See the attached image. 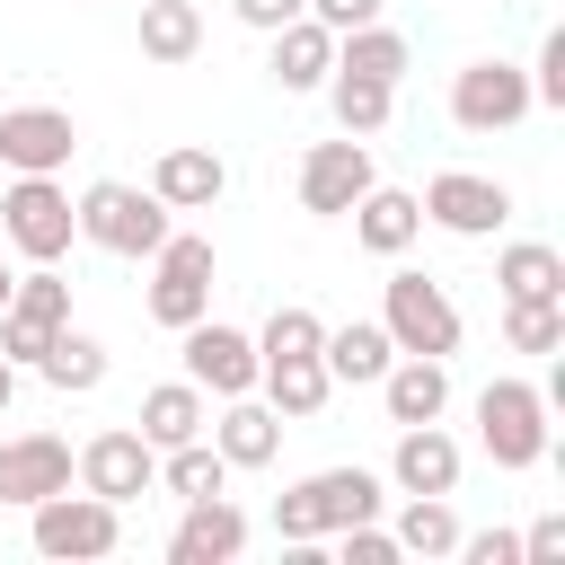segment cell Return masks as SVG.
Returning a JSON list of instances; mask_svg holds the SVG:
<instances>
[{
    "label": "cell",
    "instance_id": "cell-25",
    "mask_svg": "<svg viewBox=\"0 0 565 565\" xmlns=\"http://www.w3.org/2000/svg\"><path fill=\"white\" fill-rule=\"evenodd\" d=\"M256 388H265V406H274L282 424H309V415L335 397V380H327V362H318V353H300V362H265V371H256Z\"/></svg>",
    "mask_w": 565,
    "mask_h": 565
},
{
    "label": "cell",
    "instance_id": "cell-38",
    "mask_svg": "<svg viewBox=\"0 0 565 565\" xmlns=\"http://www.w3.org/2000/svg\"><path fill=\"white\" fill-rule=\"evenodd\" d=\"M230 18H238V26H256V35H274V26L309 18V0H230Z\"/></svg>",
    "mask_w": 565,
    "mask_h": 565
},
{
    "label": "cell",
    "instance_id": "cell-24",
    "mask_svg": "<svg viewBox=\"0 0 565 565\" xmlns=\"http://www.w3.org/2000/svg\"><path fill=\"white\" fill-rule=\"evenodd\" d=\"M494 291L503 300H565V256L547 238H512L494 256Z\"/></svg>",
    "mask_w": 565,
    "mask_h": 565
},
{
    "label": "cell",
    "instance_id": "cell-43",
    "mask_svg": "<svg viewBox=\"0 0 565 565\" xmlns=\"http://www.w3.org/2000/svg\"><path fill=\"white\" fill-rule=\"evenodd\" d=\"M9 282H18V274H9V265H0V309H9Z\"/></svg>",
    "mask_w": 565,
    "mask_h": 565
},
{
    "label": "cell",
    "instance_id": "cell-31",
    "mask_svg": "<svg viewBox=\"0 0 565 565\" xmlns=\"http://www.w3.org/2000/svg\"><path fill=\"white\" fill-rule=\"evenodd\" d=\"M327 106H335V124H344L353 141H371V132L397 115V88H388V79H362V71H327Z\"/></svg>",
    "mask_w": 565,
    "mask_h": 565
},
{
    "label": "cell",
    "instance_id": "cell-23",
    "mask_svg": "<svg viewBox=\"0 0 565 565\" xmlns=\"http://www.w3.org/2000/svg\"><path fill=\"white\" fill-rule=\"evenodd\" d=\"M203 424H212V406H203V388H194V380H159V388H141L132 433H141L150 450H177V441H194Z\"/></svg>",
    "mask_w": 565,
    "mask_h": 565
},
{
    "label": "cell",
    "instance_id": "cell-35",
    "mask_svg": "<svg viewBox=\"0 0 565 565\" xmlns=\"http://www.w3.org/2000/svg\"><path fill=\"white\" fill-rule=\"evenodd\" d=\"M44 344H53V327H44V318H26V309H0V362L35 371V362H44Z\"/></svg>",
    "mask_w": 565,
    "mask_h": 565
},
{
    "label": "cell",
    "instance_id": "cell-30",
    "mask_svg": "<svg viewBox=\"0 0 565 565\" xmlns=\"http://www.w3.org/2000/svg\"><path fill=\"white\" fill-rule=\"evenodd\" d=\"M406 62H415V44H406L397 26H380V18L335 35V71H362V79H388V88H397V79H406Z\"/></svg>",
    "mask_w": 565,
    "mask_h": 565
},
{
    "label": "cell",
    "instance_id": "cell-37",
    "mask_svg": "<svg viewBox=\"0 0 565 565\" xmlns=\"http://www.w3.org/2000/svg\"><path fill=\"white\" fill-rule=\"evenodd\" d=\"M335 547H344V565H397V539H388L380 521H344Z\"/></svg>",
    "mask_w": 565,
    "mask_h": 565
},
{
    "label": "cell",
    "instance_id": "cell-16",
    "mask_svg": "<svg viewBox=\"0 0 565 565\" xmlns=\"http://www.w3.org/2000/svg\"><path fill=\"white\" fill-rule=\"evenodd\" d=\"M459 441L441 424H397V450H388V486L397 494H459Z\"/></svg>",
    "mask_w": 565,
    "mask_h": 565
},
{
    "label": "cell",
    "instance_id": "cell-3",
    "mask_svg": "<svg viewBox=\"0 0 565 565\" xmlns=\"http://www.w3.org/2000/svg\"><path fill=\"white\" fill-rule=\"evenodd\" d=\"M380 327H388L397 353H441V362H450L459 335H468V327H459V300H450L433 274H415V265H397V274L380 282Z\"/></svg>",
    "mask_w": 565,
    "mask_h": 565
},
{
    "label": "cell",
    "instance_id": "cell-5",
    "mask_svg": "<svg viewBox=\"0 0 565 565\" xmlns=\"http://www.w3.org/2000/svg\"><path fill=\"white\" fill-rule=\"evenodd\" d=\"M35 512V556H53V565H88V556H115L124 547V503H106V494H44V503H26Z\"/></svg>",
    "mask_w": 565,
    "mask_h": 565
},
{
    "label": "cell",
    "instance_id": "cell-8",
    "mask_svg": "<svg viewBox=\"0 0 565 565\" xmlns=\"http://www.w3.org/2000/svg\"><path fill=\"white\" fill-rule=\"evenodd\" d=\"M415 203H424V221L450 230V238H494V230L512 221V185H503V177H477V168H441Z\"/></svg>",
    "mask_w": 565,
    "mask_h": 565
},
{
    "label": "cell",
    "instance_id": "cell-17",
    "mask_svg": "<svg viewBox=\"0 0 565 565\" xmlns=\"http://www.w3.org/2000/svg\"><path fill=\"white\" fill-rule=\"evenodd\" d=\"M71 486V441L62 433H18V441H0V503H44V494H62Z\"/></svg>",
    "mask_w": 565,
    "mask_h": 565
},
{
    "label": "cell",
    "instance_id": "cell-28",
    "mask_svg": "<svg viewBox=\"0 0 565 565\" xmlns=\"http://www.w3.org/2000/svg\"><path fill=\"white\" fill-rule=\"evenodd\" d=\"M388 539H397V556H459V512H450V494H406L397 521H388Z\"/></svg>",
    "mask_w": 565,
    "mask_h": 565
},
{
    "label": "cell",
    "instance_id": "cell-19",
    "mask_svg": "<svg viewBox=\"0 0 565 565\" xmlns=\"http://www.w3.org/2000/svg\"><path fill=\"white\" fill-rule=\"evenodd\" d=\"M265 71H274V88H282V97H318V88H327V71H335V35H327L318 18H291V26H274Z\"/></svg>",
    "mask_w": 565,
    "mask_h": 565
},
{
    "label": "cell",
    "instance_id": "cell-2",
    "mask_svg": "<svg viewBox=\"0 0 565 565\" xmlns=\"http://www.w3.org/2000/svg\"><path fill=\"white\" fill-rule=\"evenodd\" d=\"M71 221H79V238L88 247H106V256H150L177 221H168V203L150 194V185H124V177H97V185H79L71 194Z\"/></svg>",
    "mask_w": 565,
    "mask_h": 565
},
{
    "label": "cell",
    "instance_id": "cell-14",
    "mask_svg": "<svg viewBox=\"0 0 565 565\" xmlns=\"http://www.w3.org/2000/svg\"><path fill=\"white\" fill-rule=\"evenodd\" d=\"M230 556H247V512L230 494L185 503L177 530H168V565H230Z\"/></svg>",
    "mask_w": 565,
    "mask_h": 565
},
{
    "label": "cell",
    "instance_id": "cell-42",
    "mask_svg": "<svg viewBox=\"0 0 565 565\" xmlns=\"http://www.w3.org/2000/svg\"><path fill=\"white\" fill-rule=\"evenodd\" d=\"M9 397H18V362H0V415H9Z\"/></svg>",
    "mask_w": 565,
    "mask_h": 565
},
{
    "label": "cell",
    "instance_id": "cell-32",
    "mask_svg": "<svg viewBox=\"0 0 565 565\" xmlns=\"http://www.w3.org/2000/svg\"><path fill=\"white\" fill-rule=\"evenodd\" d=\"M318 344H327V318L300 309V300H282V309L256 327V371H265V362H300V353H318Z\"/></svg>",
    "mask_w": 565,
    "mask_h": 565
},
{
    "label": "cell",
    "instance_id": "cell-41",
    "mask_svg": "<svg viewBox=\"0 0 565 565\" xmlns=\"http://www.w3.org/2000/svg\"><path fill=\"white\" fill-rule=\"evenodd\" d=\"M380 9H388V0H309V18H318L327 35H344V26H371Z\"/></svg>",
    "mask_w": 565,
    "mask_h": 565
},
{
    "label": "cell",
    "instance_id": "cell-18",
    "mask_svg": "<svg viewBox=\"0 0 565 565\" xmlns=\"http://www.w3.org/2000/svg\"><path fill=\"white\" fill-rule=\"evenodd\" d=\"M371 388H380L388 424H441V406H450V362H441V353H397Z\"/></svg>",
    "mask_w": 565,
    "mask_h": 565
},
{
    "label": "cell",
    "instance_id": "cell-6",
    "mask_svg": "<svg viewBox=\"0 0 565 565\" xmlns=\"http://www.w3.org/2000/svg\"><path fill=\"white\" fill-rule=\"evenodd\" d=\"M0 238H9L26 265H62L71 238H79L71 185H62V177H9V194H0Z\"/></svg>",
    "mask_w": 565,
    "mask_h": 565
},
{
    "label": "cell",
    "instance_id": "cell-7",
    "mask_svg": "<svg viewBox=\"0 0 565 565\" xmlns=\"http://www.w3.org/2000/svg\"><path fill=\"white\" fill-rule=\"evenodd\" d=\"M212 274H221V256H212V238H194V230H168L159 247H150V318L177 335V327H194L203 309H212Z\"/></svg>",
    "mask_w": 565,
    "mask_h": 565
},
{
    "label": "cell",
    "instance_id": "cell-39",
    "mask_svg": "<svg viewBox=\"0 0 565 565\" xmlns=\"http://www.w3.org/2000/svg\"><path fill=\"white\" fill-rule=\"evenodd\" d=\"M556 556H565V512H547V521L521 530V565H556Z\"/></svg>",
    "mask_w": 565,
    "mask_h": 565
},
{
    "label": "cell",
    "instance_id": "cell-1",
    "mask_svg": "<svg viewBox=\"0 0 565 565\" xmlns=\"http://www.w3.org/2000/svg\"><path fill=\"white\" fill-rule=\"evenodd\" d=\"M380 512H388V486H380L371 468H318V477H300V486L274 494L282 547H318V539H335L344 521H380Z\"/></svg>",
    "mask_w": 565,
    "mask_h": 565
},
{
    "label": "cell",
    "instance_id": "cell-22",
    "mask_svg": "<svg viewBox=\"0 0 565 565\" xmlns=\"http://www.w3.org/2000/svg\"><path fill=\"white\" fill-rule=\"evenodd\" d=\"M318 362H327V380H335V388H371V380L397 362V344H388V327H380V318H344V327H327Z\"/></svg>",
    "mask_w": 565,
    "mask_h": 565
},
{
    "label": "cell",
    "instance_id": "cell-12",
    "mask_svg": "<svg viewBox=\"0 0 565 565\" xmlns=\"http://www.w3.org/2000/svg\"><path fill=\"white\" fill-rule=\"evenodd\" d=\"M71 477H79L88 494H106V503H141V494L159 486V450H150L132 424H115V433H97V441L71 450Z\"/></svg>",
    "mask_w": 565,
    "mask_h": 565
},
{
    "label": "cell",
    "instance_id": "cell-40",
    "mask_svg": "<svg viewBox=\"0 0 565 565\" xmlns=\"http://www.w3.org/2000/svg\"><path fill=\"white\" fill-rule=\"evenodd\" d=\"M459 556H468V565H521V539H512V530H477V539L459 530Z\"/></svg>",
    "mask_w": 565,
    "mask_h": 565
},
{
    "label": "cell",
    "instance_id": "cell-10",
    "mask_svg": "<svg viewBox=\"0 0 565 565\" xmlns=\"http://www.w3.org/2000/svg\"><path fill=\"white\" fill-rule=\"evenodd\" d=\"M380 185V168H371V141H309V159H300V212H318V221H344L362 194Z\"/></svg>",
    "mask_w": 565,
    "mask_h": 565
},
{
    "label": "cell",
    "instance_id": "cell-21",
    "mask_svg": "<svg viewBox=\"0 0 565 565\" xmlns=\"http://www.w3.org/2000/svg\"><path fill=\"white\" fill-rule=\"evenodd\" d=\"M344 221H353V238H362L371 256H406V247L424 238V203H415L406 185H371Z\"/></svg>",
    "mask_w": 565,
    "mask_h": 565
},
{
    "label": "cell",
    "instance_id": "cell-34",
    "mask_svg": "<svg viewBox=\"0 0 565 565\" xmlns=\"http://www.w3.org/2000/svg\"><path fill=\"white\" fill-rule=\"evenodd\" d=\"M9 309H26V318H44V327H71V282H62L53 265H26V274L9 282Z\"/></svg>",
    "mask_w": 565,
    "mask_h": 565
},
{
    "label": "cell",
    "instance_id": "cell-33",
    "mask_svg": "<svg viewBox=\"0 0 565 565\" xmlns=\"http://www.w3.org/2000/svg\"><path fill=\"white\" fill-rule=\"evenodd\" d=\"M503 344L512 353H565V300H503Z\"/></svg>",
    "mask_w": 565,
    "mask_h": 565
},
{
    "label": "cell",
    "instance_id": "cell-36",
    "mask_svg": "<svg viewBox=\"0 0 565 565\" xmlns=\"http://www.w3.org/2000/svg\"><path fill=\"white\" fill-rule=\"evenodd\" d=\"M530 106H565V26L539 35V62H530Z\"/></svg>",
    "mask_w": 565,
    "mask_h": 565
},
{
    "label": "cell",
    "instance_id": "cell-26",
    "mask_svg": "<svg viewBox=\"0 0 565 565\" xmlns=\"http://www.w3.org/2000/svg\"><path fill=\"white\" fill-rule=\"evenodd\" d=\"M35 371H44L62 397H88V388H106V371H115V362H106V344H97L88 327H53V344H44V362H35Z\"/></svg>",
    "mask_w": 565,
    "mask_h": 565
},
{
    "label": "cell",
    "instance_id": "cell-11",
    "mask_svg": "<svg viewBox=\"0 0 565 565\" xmlns=\"http://www.w3.org/2000/svg\"><path fill=\"white\" fill-rule=\"evenodd\" d=\"M177 344H185V380H194L203 397H247V388H256V335H247V327H221V318L203 309L194 327H177Z\"/></svg>",
    "mask_w": 565,
    "mask_h": 565
},
{
    "label": "cell",
    "instance_id": "cell-20",
    "mask_svg": "<svg viewBox=\"0 0 565 565\" xmlns=\"http://www.w3.org/2000/svg\"><path fill=\"white\" fill-rule=\"evenodd\" d=\"M212 450L230 459V468H274V450H282V415L247 388V397H221V415H212Z\"/></svg>",
    "mask_w": 565,
    "mask_h": 565
},
{
    "label": "cell",
    "instance_id": "cell-29",
    "mask_svg": "<svg viewBox=\"0 0 565 565\" xmlns=\"http://www.w3.org/2000/svg\"><path fill=\"white\" fill-rule=\"evenodd\" d=\"M203 53V9L194 0H141V62H194Z\"/></svg>",
    "mask_w": 565,
    "mask_h": 565
},
{
    "label": "cell",
    "instance_id": "cell-4",
    "mask_svg": "<svg viewBox=\"0 0 565 565\" xmlns=\"http://www.w3.org/2000/svg\"><path fill=\"white\" fill-rule=\"evenodd\" d=\"M477 441L494 468H539L556 441H547V388L539 380H486L477 388Z\"/></svg>",
    "mask_w": 565,
    "mask_h": 565
},
{
    "label": "cell",
    "instance_id": "cell-13",
    "mask_svg": "<svg viewBox=\"0 0 565 565\" xmlns=\"http://www.w3.org/2000/svg\"><path fill=\"white\" fill-rule=\"evenodd\" d=\"M71 150H79L71 106H0V168H18V177H62Z\"/></svg>",
    "mask_w": 565,
    "mask_h": 565
},
{
    "label": "cell",
    "instance_id": "cell-9",
    "mask_svg": "<svg viewBox=\"0 0 565 565\" xmlns=\"http://www.w3.org/2000/svg\"><path fill=\"white\" fill-rule=\"evenodd\" d=\"M521 115H530V71L521 62H494L486 53V62H468L450 79V124L459 132H512Z\"/></svg>",
    "mask_w": 565,
    "mask_h": 565
},
{
    "label": "cell",
    "instance_id": "cell-27",
    "mask_svg": "<svg viewBox=\"0 0 565 565\" xmlns=\"http://www.w3.org/2000/svg\"><path fill=\"white\" fill-rule=\"evenodd\" d=\"M230 459L212 450V433H194V441H177V450H159V486L177 494V503H203V494H230Z\"/></svg>",
    "mask_w": 565,
    "mask_h": 565
},
{
    "label": "cell",
    "instance_id": "cell-15",
    "mask_svg": "<svg viewBox=\"0 0 565 565\" xmlns=\"http://www.w3.org/2000/svg\"><path fill=\"white\" fill-rule=\"evenodd\" d=\"M150 194H159L168 212H212V203L230 194V168H221L212 141H168L159 168H150Z\"/></svg>",
    "mask_w": 565,
    "mask_h": 565
}]
</instances>
